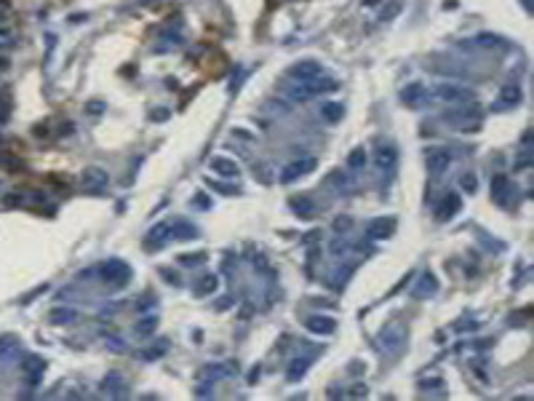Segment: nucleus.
<instances>
[{"label":"nucleus","instance_id":"f257e3e1","mask_svg":"<svg viewBox=\"0 0 534 401\" xmlns=\"http://www.w3.org/2000/svg\"><path fill=\"white\" fill-rule=\"evenodd\" d=\"M441 118L457 131H478L481 123H484V110H481V104L473 99V102H465V107L446 110Z\"/></svg>","mask_w":534,"mask_h":401},{"label":"nucleus","instance_id":"f03ea898","mask_svg":"<svg viewBox=\"0 0 534 401\" xmlns=\"http://www.w3.org/2000/svg\"><path fill=\"white\" fill-rule=\"evenodd\" d=\"M377 345L382 353L387 356H395V353L404 351L406 345V326L401 321H390L387 326H382V332L377 334Z\"/></svg>","mask_w":534,"mask_h":401},{"label":"nucleus","instance_id":"7ed1b4c3","mask_svg":"<svg viewBox=\"0 0 534 401\" xmlns=\"http://www.w3.org/2000/svg\"><path fill=\"white\" fill-rule=\"evenodd\" d=\"M433 94H436V99L449 102V104H465V102H473V99H476L473 89L459 86V83H438Z\"/></svg>","mask_w":534,"mask_h":401},{"label":"nucleus","instance_id":"20e7f679","mask_svg":"<svg viewBox=\"0 0 534 401\" xmlns=\"http://www.w3.org/2000/svg\"><path fill=\"white\" fill-rule=\"evenodd\" d=\"M102 275H104V281H107V284L123 286V284L131 278V267L126 265V262H121V260H107V262L102 265Z\"/></svg>","mask_w":534,"mask_h":401},{"label":"nucleus","instance_id":"39448f33","mask_svg":"<svg viewBox=\"0 0 534 401\" xmlns=\"http://www.w3.org/2000/svg\"><path fill=\"white\" fill-rule=\"evenodd\" d=\"M425 166H427V172L430 174H444L446 169L452 166V153L446 147H430L425 153Z\"/></svg>","mask_w":534,"mask_h":401},{"label":"nucleus","instance_id":"423d86ee","mask_svg":"<svg viewBox=\"0 0 534 401\" xmlns=\"http://www.w3.org/2000/svg\"><path fill=\"white\" fill-rule=\"evenodd\" d=\"M521 99H524V91H521V86L518 83H505L502 89H499V96L494 99V104H492V110H510V107H516V104H521Z\"/></svg>","mask_w":534,"mask_h":401},{"label":"nucleus","instance_id":"0eeeda50","mask_svg":"<svg viewBox=\"0 0 534 401\" xmlns=\"http://www.w3.org/2000/svg\"><path fill=\"white\" fill-rule=\"evenodd\" d=\"M81 182H83L85 190H91V193H99V190L107 187L110 177H107V172H104L102 166H88V169H83Z\"/></svg>","mask_w":534,"mask_h":401},{"label":"nucleus","instance_id":"6e6552de","mask_svg":"<svg viewBox=\"0 0 534 401\" xmlns=\"http://www.w3.org/2000/svg\"><path fill=\"white\" fill-rule=\"evenodd\" d=\"M43 372H45V361L41 356H27L22 364V374H24V383L30 388H38V383L43 380Z\"/></svg>","mask_w":534,"mask_h":401},{"label":"nucleus","instance_id":"1a4fd4ad","mask_svg":"<svg viewBox=\"0 0 534 401\" xmlns=\"http://www.w3.org/2000/svg\"><path fill=\"white\" fill-rule=\"evenodd\" d=\"M315 166H318V161H315V158H302V161L288 163V166L283 169V174H281V182H283V185H288V182H294V179H299V177H305L307 172H313Z\"/></svg>","mask_w":534,"mask_h":401},{"label":"nucleus","instance_id":"9d476101","mask_svg":"<svg viewBox=\"0 0 534 401\" xmlns=\"http://www.w3.org/2000/svg\"><path fill=\"white\" fill-rule=\"evenodd\" d=\"M462 209V198H459L457 193H446L444 198H441V203L436 206V220L438 222H446V220H452L454 214Z\"/></svg>","mask_w":534,"mask_h":401},{"label":"nucleus","instance_id":"9b49d317","mask_svg":"<svg viewBox=\"0 0 534 401\" xmlns=\"http://www.w3.org/2000/svg\"><path fill=\"white\" fill-rule=\"evenodd\" d=\"M321 72H324V67L313 59H305V62H296L288 67V75L296 78V81H313V78H321Z\"/></svg>","mask_w":534,"mask_h":401},{"label":"nucleus","instance_id":"f8f14e48","mask_svg":"<svg viewBox=\"0 0 534 401\" xmlns=\"http://www.w3.org/2000/svg\"><path fill=\"white\" fill-rule=\"evenodd\" d=\"M427 99H430V94H427V89L422 86V83H409V86L401 91V102H404L406 107H422Z\"/></svg>","mask_w":534,"mask_h":401},{"label":"nucleus","instance_id":"ddd939ff","mask_svg":"<svg viewBox=\"0 0 534 401\" xmlns=\"http://www.w3.org/2000/svg\"><path fill=\"white\" fill-rule=\"evenodd\" d=\"M305 326L313 334H324V337H329V334H334L337 332V321L331 318V315H310V318L305 321Z\"/></svg>","mask_w":534,"mask_h":401},{"label":"nucleus","instance_id":"4468645a","mask_svg":"<svg viewBox=\"0 0 534 401\" xmlns=\"http://www.w3.org/2000/svg\"><path fill=\"white\" fill-rule=\"evenodd\" d=\"M393 230H395V220H390V217H387V220L379 217V220H371L366 225V235L374 238V241H379V238H390Z\"/></svg>","mask_w":534,"mask_h":401},{"label":"nucleus","instance_id":"2eb2a0df","mask_svg":"<svg viewBox=\"0 0 534 401\" xmlns=\"http://www.w3.org/2000/svg\"><path fill=\"white\" fill-rule=\"evenodd\" d=\"M168 233L174 235L176 241H193V238H198L201 230L187 220H174V222H168Z\"/></svg>","mask_w":534,"mask_h":401},{"label":"nucleus","instance_id":"dca6fc26","mask_svg":"<svg viewBox=\"0 0 534 401\" xmlns=\"http://www.w3.org/2000/svg\"><path fill=\"white\" fill-rule=\"evenodd\" d=\"M436 292H438V278H436V275H433L430 270H427V273H422V275H419V284L411 289V297L422 300V297H433Z\"/></svg>","mask_w":534,"mask_h":401},{"label":"nucleus","instance_id":"f3484780","mask_svg":"<svg viewBox=\"0 0 534 401\" xmlns=\"http://www.w3.org/2000/svg\"><path fill=\"white\" fill-rule=\"evenodd\" d=\"M374 161H377V169H382V172H393L395 161H398V150H395L393 144H379Z\"/></svg>","mask_w":534,"mask_h":401},{"label":"nucleus","instance_id":"a211bd4d","mask_svg":"<svg viewBox=\"0 0 534 401\" xmlns=\"http://www.w3.org/2000/svg\"><path fill=\"white\" fill-rule=\"evenodd\" d=\"M208 166H211V172H216L219 177H225V179H233V177H238V174H241L238 163L230 161V158H211Z\"/></svg>","mask_w":534,"mask_h":401},{"label":"nucleus","instance_id":"6ab92c4d","mask_svg":"<svg viewBox=\"0 0 534 401\" xmlns=\"http://www.w3.org/2000/svg\"><path fill=\"white\" fill-rule=\"evenodd\" d=\"M102 393H110V396H123L126 393V380L118 372H110L107 377L102 380Z\"/></svg>","mask_w":534,"mask_h":401},{"label":"nucleus","instance_id":"aec40b11","mask_svg":"<svg viewBox=\"0 0 534 401\" xmlns=\"http://www.w3.org/2000/svg\"><path fill=\"white\" fill-rule=\"evenodd\" d=\"M288 206L296 212V217H302V220H310V217H315V203L307 198V195H294L291 201H288Z\"/></svg>","mask_w":534,"mask_h":401},{"label":"nucleus","instance_id":"412c9836","mask_svg":"<svg viewBox=\"0 0 534 401\" xmlns=\"http://www.w3.org/2000/svg\"><path fill=\"white\" fill-rule=\"evenodd\" d=\"M235 372H238V364H235V361H225V364H211V366H206L201 374H203V377L216 380V377H230V374H235Z\"/></svg>","mask_w":534,"mask_h":401},{"label":"nucleus","instance_id":"4be33fe9","mask_svg":"<svg viewBox=\"0 0 534 401\" xmlns=\"http://www.w3.org/2000/svg\"><path fill=\"white\" fill-rule=\"evenodd\" d=\"M216 275L214 273H206V275H201V278L193 284V294H198V297H206V294H214L216 292Z\"/></svg>","mask_w":534,"mask_h":401},{"label":"nucleus","instance_id":"5701e85b","mask_svg":"<svg viewBox=\"0 0 534 401\" xmlns=\"http://www.w3.org/2000/svg\"><path fill=\"white\" fill-rule=\"evenodd\" d=\"M507 193H510V179H507L505 174L492 177V195H494V201L505 203V195H507Z\"/></svg>","mask_w":534,"mask_h":401},{"label":"nucleus","instance_id":"b1692460","mask_svg":"<svg viewBox=\"0 0 534 401\" xmlns=\"http://www.w3.org/2000/svg\"><path fill=\"white\" fill-rule=\"evenodd\" d=\"M48 321L51 324H72V321H78V311H72V308H54L48 313Z\"/></svg>","mask_w":534,"mask_h":401},{"label":"nucleus","instance_id":"393cba45","mask_svg":"<svg viewBox=\"0 0 534 401\" xmlns=\"http://www.w3.org/2000/svg\"><path fill=\"white\" fill-rule=\"evenodd\" d=\"M307 366H310V356L294 358V361H291V366H288V372H286V377L291 380V383H296V380H302V377H305Z\"/></svg>","mask_w":534,"mask_h":401},{"label":"nucleus","instance_id":"a878e982","mask_svg":"<svg viewBox=\"0 0 534 401\" xmlns=\"http://www.w3.org/2000/svg\"><path fill=\"white\" fill-rule=\"evenodd\" d=\"M321 115H324L329 123H337V121H342V115H345V107H342L339 102H326V104H321Z\"/></svg>","mask_w":534,"mask_h":401},{"label":"nucleus","instance_id":"bb28decb","mask_svg":"<svg viewBox=\"0 0 534 401\" xmlns=\"http://www.w3.org/2000/svg\"><path fill=\"white\" fill-rule=\"evenodd\" d=\"M155 326H158V318L155 315H144V318H139L134 324V332L139 334V337H150V334L155 332Z\"/></svg>","mask_w":534,"mask_h":401},{"label":"nucleus","instance_id":"cd10ccee","mask_svg":"<svg viewBox=\"0 0 534 401\" xmlns=\"http://www.w3.org/2000/svg\"><path fill=\"white\" fill-rule=\"evenodd\" d=\"M166 233H168V222H161V225H155V227L147 233V246H161L163 241H166Z\"/></svg>","mask_w":534,"mask_h":401},{"label":"nucleus","instance_id":"c85d7f7f","mask_svg":"<svg viewBox=\"0 0 534 401\" xmlns=\"http://www.w3.org/2000/svg\"><path fill=\"white\" fill-rule=\"evenodd\" d=\"M473 43L481 45V48H505V41H502V38H499V35H489V32L478 35Z\"/></svg>","mask_w":534,"mask_h":401},{"label":"nucleus","instance_id":"c756f323","mask_svg":"<svg viewBox=\"0 0 534 401\" xmlns=\"http://www.w3.org/2000/svg\"><path fill=\"white\" fill-rule=\"evenodd\" d=\"M364 166H366V150H364V147L350 150V155H347V169L358 172V169H364Z\"/></svg>","mask_w":534,"mask_h":401},{"label":"nucleus","instance_id":"7c9ffc66","mask_svg":"<svg viewBox=\"0 0 534 401\" xmlns=\"http://www.w3.org/2000/svg\"><path fill=\"white\" fill-rule=\"evenodd\" d=\"M401 8H404V5H401V0H390V3H387L385 8H382L379 22H393V19L401 14Z\"/></svg>","mask_w":534,"mask_h":401},{"label":"nucleus","instance_id":"2f4dec72","mask_svg":"<svg viewBox=\"0 0 534 401\" xmlns=\"http://www.w3.org/2000/svg\"><path fill=\"white\" fill-rule=\"evenodd\" d=\"M166 348H168V345L161 340V345H155V348H147V351H142V353H139V358H142V361H155V358H161L163 353H166Z\"/></svg>","mask_w":534,"mask_h":401},{"label":"nucleus","instance_id":"473e14b6","mask_svg":"<svg viewBox=\"0 0 534 401\" xmlns=\"http://www.w3.org/2000/svg\"><path fill=\"white\" fill-rule=\"evenodd\" d=\"M288 96H291L294 102H307V99H313V96H310V91H307V86H305V83H302V86H294L291 91H288Z\"/></svg>","mask_w":534,"mask_h":401},{"label":"nucleus","instance_id":"72a5a7b5","mask_svg":"<svg viewBox=\"0 0 534 401\" xmlns=\"http://www.w3.org/2000/svg\"><path fill=\"white\" fill-rule=\"evenodd\" d=\"M179 262H182V265H203V262H206V254H203V252H198V254H182Z\"/></svg>","mask_w":534,"mask_h":401},{"label":"nucleus","instance_id":"f704fd0d","mask_svg":"<svg viewBox=\"0 0 534 401\" xmlns=\"http://www.w3.org/2000/svg\"><path fill=\"white\" fill-rule=\"evenodd\" d=\"M459 185H462V190H465V193H476V187H478V179H476V174H462Z\"/></svg>","mask_w":534,"mask_h":401},{"label":"nucleus","instance_id":"c9c22d12","mask_svg":"<svg viewBox=\"0 0 534 401\" xmlns=\"http://www.w3.org/2000/svg\"><path fill=\"white\" fill-rule=\"evenodd\" d=\"M350 227H353V220H350V217H337V220H334V230H337L339 235L347 233Z\"/></svg>","mask_w":534,"mask_h":401},{"label":"nucleus","instance_id":"e433bc0d","mask_svg":"<svg viewBox=\"0 0 534 401\" xmlns=\"http://www.w3.org/2000/svg\"><path fill=\"white\" fill-rule=\"evenodd\" d=\"M211 187L214 190H219V193H225V195H233V193H241L238 187H230V185H222V182H214V179H206Z\"/></svg>","mask_w":534,"mask_h":401},{"label":"nucleus","instance_id":"4c0bfd02","mask_svg":"<svg viewBox=\"0 0 534 401\" xmlns=\"http://www.w3.org/2000/svg\"><path fill=\"white\" fill-rule=\"evenodd\" d=\"M14 348V337L11 334H5V337H0V356H5V353Z\"/></svg>","mask_w":534,"mask_h":401},{"label":"nucleus","instance_id":"58836bf2","mask_svg":"<svg viewBox=\"0 0 534 401\" xmlns=\"http://www.w3.org/2000/svg\"><path fill=\"white\" fill-rule=\"evenodd\" d=\"M532 163V155H529V150H524V153L518 155V161H516V169H526Z\"/></svg>","mask_w":534,"mask_h":401},{"label":"nucleus","instance_id":"ea45409f","mask_svg":"<svg viewBox=\"0 0 534 401\" xmlns=\"http://www.w3.org/2000/svg\"><path fill=\"white\" fill-rule=\"evenodd\" d=\"M331 252H334V254H345V252H347V241L337 238V241L331 244Z\"/></svg>","mask_w":534,"mask_h":401},{"label":"nucleus","instance_id":"a19ab883","mask_svg":"<svg viewBox=\"0 0 534 401\" xmlns=\"http://www.w3.org/2000/svg\"><path fill=\"white\" fill-rule=\"evenodd\" d=\"M0 45H14V35H11V30H0Z\"/></svg>","mask_w":534,"mask_h":401},{"label":"nucleus","instance_id":"79ce46f5","mask_svg":"<svg viewBox=\"0 0 534 401\" xmlns=\"http://www.w3.org/2000/svg\"><path fill=\"white\" fill-rule=\"evenodd\" d=\"M22 201H24V195H22V193H16V195H5V198H3L5 206H14V203H22Z\"/></svg>","mask_w":534,"mask_h":401},{"label":"nucleus","instance_id":"37998d69","mask_svg":"<svg viewBox=\"0 0 534 401\" xmlns=\"http://www.w3.org/2000/svg\"><path fill=\"white\" fill-rule=\"evenodd\" d=\"M168 115H171L168 110H155V113H150V118H153V121H166Z\"/></svg>","mask_w":534,"mask_h":401},{"label":"nucleus","instance_id":"c03bdc74","mask_svg":"<svg viewBox=\"0 0 534 401\" xmlns=\"http://www.w3.org/2000/svg\"><path fill=\"white\" fill-rule=\"evenodd\" d=\"M102 110H104V104H102V102H96V99H94V102H88V113L99 115V113H102Z\"/></svg>","mask_w":534,"mask_h":401},{"label":"nucleus","instance_id":"a18cd8bd","mask_svg":"<svg viewBox=\"0 0 534 401\" xmlns=\"http://www.w3.org/2000/svg\"><path fill=\"white\" fill-rule=\"evenodd\" d=\"M441 383H444V380H441V377H433V380H422V388H438Z\"/></svg>","mask_w":534,"mask_h":401},{"label":"nucleus","instance_id":"49530a36","mask_svg":"<svg viewBox=\"0 0 534 401\" xmlns=\"http://www.w3.org/2000/svg\"><path fill=\"white\" fill-rule=\"evenodd\" d=\"M107 343H110V348H113V351H118V353L123 351V345H121V340H118V337H107Z\"/></svg>","mask_w":534,"mask_h":401},{"label":"nucleus","instance_id":"de8ad7c7","mask_svg":"<svg viewBox=\"0 0 534 401\" xmlns=\"http://www.w3.org/2000/svg\"><path fill=\"white\" fill-rule=\"evenodd\" d=\"M48 134V126H45V123H38L35 126V136H45Z\"/></svg>","mask_w":534,"mask_h":401},{"label":"nucleus","instance_id":"09e8293b","mask_svg":"<svg viewBox=\"0 0 534 401\" xmlns=\"http://www.w3.org/2000/svg\"><path fill=\"white\" fill-rule=\"evenodd\" d=\"M353 396H366V385L358 383V388H353Z\"/></svg>","mask_w":534,"mask_h":401},{"label":"nucleus","instance_id":"8fccbe9b","mask_svg":"<svg viewBox=\"0 0 534 401\" xmlns=\"http://www.w3.org/2000/svg\"><path fill=\"white\" fill-rule=\"evenodd\" d=\"M195 203H198V206H208V201H206V195H198V198H195Z\"/></svg>","mask_w":534,"mask_h":401},{"label":"nucleus","instance_id":"3c124183","mask_svg":"<svg viewBox=\"0 0 534 401\" xmlns=\"http://www.w3.org/2000/svg\"><path fill=\"white\" fill-rule=\"evenodd\" d=\"M521 3H524V8H526V11L532 8V0H521Z\"/></svg>","mask_w":534,"mask_h":401}]
</instances>
